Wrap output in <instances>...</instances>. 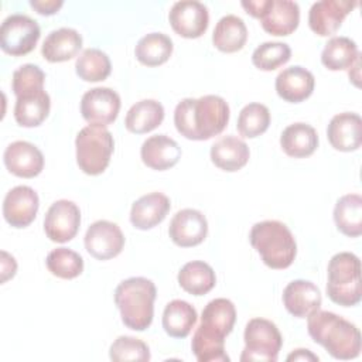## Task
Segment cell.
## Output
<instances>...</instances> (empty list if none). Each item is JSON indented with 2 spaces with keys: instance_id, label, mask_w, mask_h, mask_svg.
<instances>
[{
  "instance_id": "cell-28",
  "label": "cell",
  "mask_w": 362,
  "mask_h": 362,
  "mask_svg": "<svg viewBox=\"0 0 362 362\" xmlns=\"http://www.w3.org/2000/svg\"><path fill=\"white\" fill-rule=\"evenodd\" d=\"M49 107L51 99L44 89L28 93L17 98L14 106V119L23 127H35L48 117Z\"/></svg>"
},
{
  "instance_id": "cell-14",
  "label": "cell",
  "mask_w": 362,
  "mask_h": 362,
  "mask_svg": "<svg viewBox=\"0 0 362 362\" xmlns=\"http://www.w3.org/2000/svg\"><path fill=\"white\" fill-rule=\"evenodd\" d=\"M38 206L37 192L28 185H17L4 197L3 216L13 228H25L35 219Z\"/></svg>"
},
{
  "instance_id": "cell-25",
  "label": "cell",
  "mask_w": 362,
  "mask_h": 362,
  "mask_svg": "<svg viewBox=\"0 0 362 362\" xmlns=\"http://www.w3.org/2000/svg\"><path fill=\"white\" fill-rule=\"evenodd\" d=\"M249 156L250 151L247 144L236 136H225L211 147L212 163L228 173L243 168L249 161Z\"/></svg>"
},
{
  "instance_id": "cell-23",
  "label": "cell",
  "mask_w": 362,
  "mask_h": 362,
  "mask_svg": "<svg viewBox=\"0 0 362 362\" xmlns=\"http://www.w3.org/2000/svg\"><path fill=\"white\" fill-rule=\"evenodd\" d=\"M170 198L161 192H150L133 202L130 222L140 230H147L164 221L170 211Z\"/></svg>"
},
{
  "instance_id": "cell-4",
  "label": "cell",
  "mask_w": 362,
  "mask_h": 362,
  "mask_svg": "<svg viewBox=\"0 0 362 362\" xmlns=\"http://www.w3.org/2000/svg\"><path fill=\"white\" fill-rule=\"evenodd\" d=\"M156 296L154 283L146 277H130L119 283L115 303L123 324L134 331L147 329L153 321Z\"/></svg>"
},
{
  "instance_id": "cell-6",
  "label": "cell",
  "mask_w": 362,
  "mask_h": 362,
  "mask_svg": "<svg viewBox=\"0 0 362 362\" xmlns=\"http://www.w3.org/2000/svg\"><path fill=\"white\" fill-rule=\"evenodd\" d=\"M327 294L338 305L352 307L361 301V260L351 252L334 255L328 263Z\"/></svg>"
},
{
  "instance_id": "cell-8",
  "label": "cell",
  "mask_w": 362,
  "mask_h": 362,
  "mask_svg": "<svg viewBox=\"0 0 362 362\" xmlns=\"http://www.w3.org/2000/svg\"><path fill=\"white\" fill-rule=\"evenodd\" d=\"M245 349L242 362H276L283 338L274 322L266 318H252L245 328Z\"/></svg>"
},
{
  "instance_id": "cell-41",
  "label": "cell",
  "mask_w": 362,
  "mask_h": 362,
  "mask_svg": "<svg viewBox=\"0 0 362 362\" xmlns=\"http://www.w3.org/2000/svg\"><path fill=\"white\" fill-rule=\"evenodd\" d=\"M62 0H31L30 6L42 16H52L62 7Z\"/></svg>"
},
{
  "instance_id": "cell-27",
  "label": "cell",
  "mask_w": 362,
  "mask_h": 362,
  "mask_svg": "<svg viewBox=\"0 0 362 362\" xmlns=\"http://www.w3.org/2000/svg\"><path fill=\"white\" fill-rule=\"evenodd\" d=\"M247 40V28L245 21L235 16H223L215 25L212 34V42L215 48L222 52H238L243 48Z\"/></svg>"
},
{
  "instance_id": "cell-21",
  "label": "cell",
  "mask_w": 362,
  "mask_h": 362,
  "mask_svg": "<svg viewBox=\"0 0 362 362\" xmlns=\"http://www.w3.org/2000/svg\"><path fill=\"white\" fill-rule=\"evenodd\" d=\"M266 33L272 35H290L300 23V7L290 0H269L266 11L259 18Z\"/></svg>"
},
{
  "instance_id": "cell-26",
  "label": "cell",
  "mask_w": 362,
  "mask_h": 362,
  "mask_svg": "<svg viewBox=\"0 0 362 362\" xmlns=\"http://www.w3.org/2000/svg\"><path fill=\"white\" fill-rule=\"evenodd\" d=\"M283 151L294 158L311 156L318 147V134L315 129L307 123H293L287 126L280 136Z\"/></svg>"
},
{
  "instance_id": "cell-39",
  "label": "cell",
  "mask_w": 362,
  "mask_h": 362,
  "mask_svg": "<svg viewBox=\"0 0 362 362\" xmlns=\"http://www.w3.org/2000/svg\"><path fill=\"white\" fill-rule=\"evenodd\" d=\"M109 356L115 362L124 361H150V349L146 342L139 338L122 335L110 345Z\"/></svg>"
},
{
  "instance_id": "cell-37",
  "label": "cell",
  "mask_w": 362,
  "mask_h": 362,
  "mask_svg": "<svg viewBox=\"0 0 362 362\" xmlns=\"http://www.w3.org/2000/svg\"><path fill=\"white\" fill-rule=\"evenodd\" d=\"M270 124V112L267 106L262 103H249L246 105L238 117V132L240 136L253 139L263 134Z\"/></svg>"
},
{
  "instance_id": "cell-15",
  "label": "cell",
  "mask_w": 362,
  "mask_h": 362,
  "mask_svg": "<svg viewBox=\"0 0 362 362\" xmlns=\"http://www.w3.org/2000/svg\"><path fill=\"white\" fill-rule=\"evenodd\" d=\"M208 233V222L205 215L192 208L178 211L168 228L171 240L181 247H192L204 242Z\"/></svg>"
},
{
  "instance_id": "cell-9",
  "label": "cell",
  "mask_w": 362,
  "mask_h": 362,
  "mask_svg": "<svg viewBox=\"0 0 362 362\" xmlns=\"http://www.w3.org/2000/svg\"><path fill=\"white\" fill-rule=\"evenodd\" d=\"M41 35L38 23L25 14L8 16L0 27V47L13 57L31 52Z\"/></svg>"
},
{
  "instance_id": "cell-17",
  "label": "cell",
  "mask_w": 362,
  "mask_h": 362,
  "mask_svg": "<svg viewBox=\"0 0 362 362\" xmlns=\"http://www.w3.org/2000/svg\"><path fill=\"white\" fill-rule=\"evenodd\" d=\"M3 161L13 175L21 178L37 177L44 168V156L40 148L24 140L8 144L4 150Z\"/></svg>"
},
{
  "instance_id": "cell-42",
  "label": "cell",
  "mask_w": 362,
  "mask_h": 362,
  "mask_svg": "<svg viewBox=\"0 0 362 362\" xmlns=\"http://www.w3.org/2000/svg\"><path fill=\"white\" fill-rule=\"evenodd\" d=\"M17 263L13 256H10L7 252H1V283H6L8 279H11L16 274Z\"/></svg>"
},
{
  "instance_id": "cell-29",
  "label": "cell",
  "mask_w": 362,
  "mask_h": 362,
  "mask_svg": "<svg viewBox=\"0 0 362 362\" xmlns=\"http://www.w3.org/2000/svg\"><path fill=\"white\" fill-rule=\"evenodd\" d=\"M163 119V105L154 99H143L129 109L124 119V126L132 133L143 134L158 127Z\"/></svg>"
},
{
  "instance_id": "cell-32",
  "label": "cell",
  "mask_w": 362,
  "mask_h": 362,
  "mask_svg": "<svg viewBox=\"0 0 362 362\" xmlns=\"http://www.w3.org/2000/svg\"><path fill=\"white\" fill-rule=\"evenodd\" d=\"M334 221L339 232L349 238H358L362 233V197L359 194H346L341 197L334 208Z\"/></svg>"
},
{
  "instance_id": "cell-12",
  "label": "cell",
  "mask_w": 362,
  "mask_h": 362,
  "mask_svg": "<svg viewBox=\"0 0 362 362\" xmlns=\"http://www.w3.org/2000/svg\"><path fill=\"white\" fill-rule=\"evenodd\" d=\"M123 246V232L110 221H96L85 233V247L88 253L98 260H109L116 257L122 252Z\"/></svg>"
},
{
  "instance_id": "cell-20",
  "label": "cell",
  "mask_w": 362,
  "mask_h": 362,
  "mask_svg": "<svg viewBox=\"0 0 362 362\" xmlns=\"http://www.w3.org/2000/svg\"><path fill=\"white\" fill-rule=\"evenodd\" d=\"M314 75L300 65L283 69L277 75L274 83L277 95L290 103H298L310 98L314 90Z\"/></svg>"
},
{
  "instance_id": "cell-40",
  "label": "cell",
  "mask_w": 362,
  "mask_h": 362,
  "mask_svg": "<svg viewBox=\"0 0 362 362\" xmlns=\"http://www.w3.org/2000/svg\"><path fill=\"white\" fill-rule=\"evenodd\" d=\"M45 74L38 65L24 64L13 74L11 89L17 98L44 89Z\"/></svg>"
},
{
  "instance_id": "cell-43",
  "label": "cell",
  "mask_w": 362,
  "mask_h": 362,
  "mask_svg": "<svg viewBox=\"0 0 362 362\" xmlns=\"http://www.w3.org/2000/svg\"><path fill=\"white\" fill-rule=\"evenodd\" d=\"M269 6V0H249L242 1V7L246 10L247 14H250L255 18H260L262 14L266 11Z\"/></svg>"
},
{
  "instance_id": "cell-3",
  "label": "cell",
  "mask_w": 362,
  "mask_h": 362,
  "mask_svg": "<svg viewBox=\"0 0 362 362\" xmlns=\"http://www.w3.org/2000/svg\"><path fill=\"white\" fill-rule=\"evenodd\" d=\"M307 329L313 341L325 348L335 359L358 358L362 349L361 332L355 324L331 311L315 310L307 317Z\"/></svg>"
},
{
  "instance_id": "cell-30",
  "label": "cell",
  "mask_w": 362,
  "mask_h": 362,
  "mask_svg": "<svg viewBox=\"0 0 362 362\" xmlns=\"http://www.w3.org/2000/svg\"><path fill=\"white\" fill-rule=\"evenodd\" d=\"M177 279L181 288L192 296H204L209 293L216 283L214 269L201 260L185 263L178 272Z\"/></svg>"
},
{
  "instance_id": "cell-11",
  "label": "cell",
  "mask_w": 362,
  "mask_h": 362,
  "mask_svg": "<svg viewBox=\"0 0 362 362\" xmlns=\"http://www.w3.org/2000/svg\"><path fill=\"white\" fill-rule=\"evenodd\" d=\"M120 110V96L105 86L89 89L81 99L82 117L90 124L107 126L113 123Z\"/></svg>"
},
{
  "instance_id": "cell-34",
  "label": "cell",
  "mask_w": 362,
  "mask_h": 362,
  "mask_svg": "<svg viewBox=\"0 0 362 362\" xmlns=\"http://www.w3.org/2000/svg\"><path fill=\"white\" fill-rule=\"evenodd\" d=\"M359 57L355 41L348 37H332L322 49L321 62L329 71H341L349 69Z\"/></svg>"
},
{
  "instance_id": "cell-45",
  "label": "cell",
  "mask_w": 362,
  "mask_h": 362,
  "mask_svg": "<svg viewBox=\"0 0 362 362\" xmlns=\"http://www.w3.org/2000/svg\"><path fill=\"white\" fill-rule=\"evenodd\" d=\"M359 66H361V57L356 58V61L351 65V68H349V71H348L349 79H351L356 86L359 85V82H358V79H359Z\"/></svg>"
},
{
  "instance_id": "cell-38",
  "label": "cell",
  "mask_w": 362,
  "mask_h": 362,
  "mask_svg": "<svg viewBox=\"0 0 362 362\" xmlns=\"http://www.w3.org/2000/svg\"><path fill=\"white\" fill-rule=\"evenodd\" d=\"M291 57L288 44L279 41H267L260 44L252 54V62L262 71H273L284 65Z\"/></svg>"
},
{
  "instance_id": "cell-10",
  "label": "cell",
  "mask_w": 362,
  "mask_h": 362,
  "mask_svg": "<svg viewBox=\"0 0 362 362\" xmlns=\"http://www.w3.org/2000/svg\"><path fill=\"white\" fill-rule=\"evenodd\" d=\"M81 225V211L78 205L68 199L55 201L47 211L44 230L49 240L65 243L75 238Z\"/></svg>"
},
{
  "instance_id": "cell-2",
  "label": "cell",
  "mask_w": 362,
  "mask_h": 362,
  "mask_svg": "<svg viewBox=\"0 0 362 362\" xmlns=\"http://www.w3.org/2000/svg\"><path fill=\"white\" fill-rule=\"evenodd\" d=\"M229 122V106L218 95L185 98L174 110L177 132L188 140H209L223 132Z\"/></svg>"
},
{
  "instance_id": "cell-18",
  "label": "cell",
  "mask_w": 362,
  "mask_h": 362,
  "mask_svg": "<svg viewBox=\"0 0 362 362\" xmlns=\"http://www.w3.org/2000/svg\"><path fill=\"white\" fill-rule=\"evenodd\" d=\"M328 141L335 150L355 151L362 144V119L358 113L335 115L327 127Z\"/></svg>"
},
{
  "instance_id": "cell-36",
  "label": "cell",
  "mask_w": 362,
  "mask_h": 362,
  "mask_svg": "<svg viewBox=\"0 0 362 362\" xmlns=\"http://www.w3.org/2000/svg\"><path fill=\"white\" fill-rule=\"evenodd\" d=\"M47 269L59 279H75L83 272V259L79 253L68 247L51 250L45 259Z\"/></svg>"
},
{
  "instance_id": "cell-24",
  "label": "cell",
  "mask_w": 362,
  "mask_h": 362,
  "mask_svg": "<svg viewBox=\"0 0 362 362\" xmlns=\"http://www.w3.org/2000/svg\"><path fill=\"white\" fill-rule=\"evenodd\" d=\"M82 48V35L69 27L51 31L42 42L41 54L48 62H64L76 57Z\"/></svg>"
},
{
  "instance_id": "cell-31",
  "label": "cell",
  "mask_w": 362,
  "mask_h": 362,
  "mask_svg": "<svg viewBox=\"0 0 362 362\" xmlns=\"http://www.w3.org/2000/svg\"><path fill=\"white\" fill-rule=\"evenodd\" d=\"M197 310L184 300L170 301L163 313V328L173 338H185L197 322Z\"/></svg>"
},
{
  "instance_id": "cell-13",
  "label": "cell",
  "mask_w": 362,
  "mask_h": 362,
  "mask_svg": "<svg viewBox=\"0 0 362 362\" xmlns=\"http://www.w3.org/2000/svg\"><path fill=\"white\" fill-rule=\"evenodd\" d=\"M168 21L173 30L184 38L201 37L209 24V13L205 4L195 0H182L174 3L168 13Z\"/></svg>"
},
{
  "instance_id": "cell-16",
  "label": "cell",
  "mask_w": 362,
  "mask_h": 362,
  "mask_svg": "<svg viewBox=\"0 0 362 362\" xmlns=\"http://www.w3.org/2000/svg\"><path fill=\"white\" fill-rule=\"evenodd\" d=\"M355 6L356 1L348 0L317 1L308 11V25L317 35H332L338 31L344 18L352 11Z\"/></svg>"
},
{
  "instance_id": "cell-44",
  "label": "cell",
  "mask_w": 362,
  "mask_h": 362,
  "mask_svg": "<svg viewBox=\"0 0 362 362\" xmlns=\"http://www.w3.org/2000/svg\"><path fill=\"white\" fill-rule=\"evenodd\" d=\"M287 361H318V356L315 354H313L310 349H304V348H298L294 352H291L287 356Z\"/></svg>"
},
{
  "instance_id": "cell-1",
  "label": "cell",
  "mask_w": 362,
  "mask_h": 362,
  "mask_svg": "<svg viewBox=\"0 0 362 362\" xmlns=\"http://www.w3.org/2000/svg\"><path fill=\"white\" fill-rule=\"evenodd\" d=\"M236 308L228 298L211 300L202 310L201 324L194 332L191 349L199 362H228L225 337L232 332Z\"/></svg>"
},
{
  "instance_id": "cell-33",
  "label": "cell",
  "mask_w": 362,
  "mask_h": 362,
  "mask_svg": "<svg viewBox=\"0 0 362 362\" xmlns=\"http://www.w3.org/2000/svg\"><path fill=\"white\" fill-rule=\"evenodd\" d=\"M173 54V41L163 33H150L141 37L134 48L137 61L146 66H158Z\"/></svg>"
},
{
  "instance_id": "cell-22",
  "label": "cell",
  "mask_w": 362,
  "mask_h": 362,
  "mask_svg": "<svg viewBox=\"0 0 362 362\" xmlns=\"http://www.w3.org/2000/svg\"><path fill=\"white\" fill-rule=\"evenodd\" d=\"M140 156L147 167L164 171L178 163L181 158V147L174 139L165 134H156L144 140L140 148Z\"/></svg>"
},
{
  "instance_id": "cell-5",
  "label": "cell",
  "mask_w": 362,
  "mask_h": 362,
  "mask_svg": "<svg viewBox=\"0 0 362 362\" xmlns=\"http://www.w3.org/2000/svg\"><path fill=\"white\" fill-rule=\"evenodd\" d=\"M250 245L270 269H287L297 255V243L291 230L280 221H262L252 226Z\"/></svg>"
},
{
  "instance_id": "cell-35",
  "label": "cell",
  "mask_w": 362,
  "mask_h": 362,
  "mask_svg": "<svg viewBox=\"0 0 362 362\" xmlns=\"http://www.w3.org/2000/svg\"><path fill=\"white\" fill-rule=\"evenodd\" d=\"M76 75L85 82L105 81L112 71V64L106 52L99 48H86L76 58Z\"/></svg>"
},
{
  "instance_id": "cell-19",
  "label": "cell",
  "mask_w": 362,
  "mask_h": 362,
  "mask_svg": "<svg viewBox=\"0 0 362 362\" xmlns=\"http://www.w3.org/2000/svg\"><path fill=\"white\" fill-rule=\"evenodd\" d=\"M321 291L313 281L293 280L283 290V304L297 318L308 317L321 307Z\"/></svg>"
},
{
  "instance_id": "cell-7",
  "label": "cell",
  "mask_w": 362,
  "mask_h": 362,
  "mask_svg": "<svg viewBox=\"0 0 362 362\" xmlns=\"http://www.w3.org/2000/svg\"><path fill=\"white\" fill-rule=\"evenodd\" d=\"M75 147L79 168L88 175H99L110 163L115 140L106 126L89 124L76 134Z\"/></svg>"
}]
</instances>
